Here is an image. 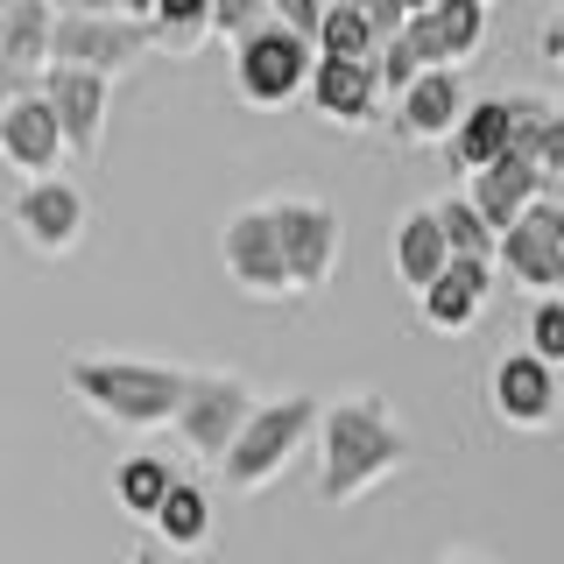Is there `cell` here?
<instances>
[{
	"label": "cell",
	"mask_w": 564,
	"mask_h": 564,
	"mask_svg": "<svg viewBox=\"0 0 564 564\" xmlns=\"http://www.w3.org/2000/svg\"><path fill=\"white\" fill-rule=\"evenodd\" d=\"M134 564H155V557H134Z\"/></svg>",
	"instance_id": "38"
},
{
	"label": "cell",
	"mask_w": 564,
	"mask_h": 564,
	"mask_svg": "<svg viewBox=\"0 0 564 564\" xmlns=\"http://www.w3.org/2000/svg\"><path fill=\"white\" fill-rule=\"evenodd\" d=\"M487 296H494V269H487V261H452V269L437 275L416 304H423V325L473 332V325H480V311H487Z\"/></svg>",
	"instance_id": "18"
},
{
	"label": "cell",
	"mask_w": 564,
	"mask_h": 564,
	"mask_svg": "<svg viewBox=\"0 0 564 564\" xmlns=\"http://www.w3.org/2000/svg\"><path fill=\"white\" fill-rule=\"evenodd\" d=\"M149 529L170 543V551H205L212 543V494L198 480H176V494L163 501V516H155Z\"/></svg>",
	"instance_id": "23"
},
{
	"label": "cell",
	"mask_w": 564,
	"mask_h": 564,
	"mask_svg": "<svg viewBox=\"0 0 564 564\" xmlns=\"http://www.w3.org/2000/svg\"><path fill=\"white\" fill-rule=\"evenodd\" d=\"M325 8H332V0H275V22L317 43V29H325Z\"/></svg>",
	"instance_id": "30"
},
{
	"label": "cell",
	"mask_w": 564,
	"mask_h": 564,
	"mask_svg": "<svg viewBox=\"0 0 564 564\" xmlns=\"http://www.w3.org/2000/svg\"><path fill=\"white\" fill-rule=\"evenodd\" d=\"M431 29H437V43H445V64H473L480 57V43H487V0H437L431 8Z\"/></svg>",
	"instance_id": "25"
},
{
	"label": "cell",
	"mask_w": 564,
	"mask_h": 564,
	"mask_svg": "<svg viewBox=\"0 0 564 564\" xmlns=\"http://www.w3.org/2000/svg\"><path fill=\"white\" fill-rule=\"evenodd\" d=\"M508 149H516V106H508V93H480L466 106V120L452 128V141H445V170L466 184V176L494 170Z\"/></svg>",
	"instance_id": "15"
},
{
	"label": "cell",
	"mask_w": 564,
	"mask_h": 564,
	"mask_svg": "<svg viewBox=\"0 0 564 564\" xmlns=\"http://www.w3.org/2000/svg\"><path fill=\"white\" fill-rule=\"evenodd\" d=\"M269 212H275L282 261H290L296 296H317L332 282V269H339V247H346L339 205H332V198H311V191H282V198H269Z\"/></svg>",
	"instance_id": "6"
},
{
	"label": "cell",
	"mask_w": 564,
	"mask_h": 564,
	"mask_svg": "<svg viewBox=\"0 0 564 564\" xmlns=\"http://www.w3.org/2000/svg\"><path fill=\"white\" fill-rule=\"evenodd\" d=\"M275 22V0H212V35L219 43H247Z\"/></svg>",
	"instance_id": "27"
},
{
	"label": "cell",
	"mask_w": 564,
	"mask_h": 564,
	"mask_svg": "<svg viewBox=\"0 0 564 564\" xmlns=\"http://www.w3.org/2000/svg\"><path fill=\"white\" fill-rule=\"evenodd\" d=\"M64 128H57V113H50V99L29 93L8 106V120H0V163L8 170H22V184L29 176H57V163H64Z\"/></svg>",
	"instance_id": "14"
},
{
	"label": "cell",
	"mask_w": 564,
	"mask_h": 564,
	"mask_svg": "<svg viewBox=\"0 0 564 564\" xmlns=\"http://www.w3.org/2000/svg\"><path fill=\"white\" fill-rule=\"evenodd\" d=\"M375 70H381V99H388V106H395V99H402V93H410V85L423 78V64L410 57V43H402V35H388V43H381Z\"/></svg>",
	"instance_id": "29"
},
{
	"label": "cell",
	"mask_w": 564,
	"mask_h": 564,
	"mask_svg": "<svg viewBox=\"0 0 564 564\" xmlns=\"http://www.w3.org/2000/svg\"><path fill=\"white\" fill-rule=\"evenodd\" d=\"M317 416H325V402L317 395H261V410L247 416L240 445L219 458V480L234 494H261L275 487L282 473H290V458L317 445Z\"/></svg>",
	"instance_id": "3"
},
{
	"label": "cell",
	"mask_w": 564,
	"mask_h": 564,
	"mask_svg": "<svg viewBox=\"0 0 564 564\" xmlns=\"http://www.w3.org/2000/svg\"><path fill=\"white\" fill-rule=\"evenodd\" d=\"M317 57H339V64H375V57H381V35H375V22H367L360 8L332 0V8H325V29H317Z\"/></svg>",
	"instance_id": "24"
},
{
	"label": "cell",
	"mask_w": 564,
	"mask_h": 564,
	"mask_svg": "<svg viewBox=\"0 0 564 564\" xmlns=\"http://www.w3.org/2000/svg\"><path fill=\"white\" fill-rule=\"evenodd\" d=\"M402 466H410V431L395 423L388 395L352 388V395L325 402V416H317V501L325 508H352Z\"/></svg>",
	"instance_id": "1"
},
{
	"label": "cell",
	"mask_w": 564,
	"mask_h": 564,
	"mask_svg": "<svg viewBox=\"0 0 564 564\" xmlns=\"http://www.w3.org/2000/svg\"><path fill=\"white\" fill-rule=\"evenodd\" d=\"M50 50H57V8L50 0H14L8 22H0V64L22 70V78H43Z\"/></svg>",
	"instance_id": "20"
},
{
	"label": "cell",
	"mask_w": 564,
	"mask_h": 564,
	"mask_svg": "<svg viewBox=\"0 0 564 564\" xmlns=\"http://www.w3.org/2000/svg\"><path fill=\"white\" fill-rule=\"evenodd\" d=\"M557 106H564V93H557Z\"/></svg>",
	"instance_id": "39"
},
{
	"label": "cell",
	"mask_w": 564,
	"mask_h": 564,
	"mask_svg": "<svg viewBox=\"0 0 564 564\" xmlns=\"http://www.w3.org/2000/svg\"><path fill=\"white\" fill-rule=\"evenodd\" d=\"M431 212H437V226H445L452 261H487V269H494V254H501V234H494L480 212H473L466 191H445V198H431Z\"/></svg>",
	"instance_id": "22"
},
{
	"label": "cell",
	"mask_w": 564,
	"mask_h": 564,
	"mask_svg": "<svg viewBox=\"0 0 564 564\" xmlns=\"http://www.w3.org/2000/svg\"><path fill=\"white\" fill-rule=\"evenodd\" d=\"M8 226L22 234V247H35L43 261H57V254H78L85 247L93 205H85V191L70 184V176H29L8 205Z\"/></svg>",
	"instance_id": "9"
},
{
	"label": "cell",
	"mask_w": 564,
	"mask_h": 564,
	"mask_svg": "<svg viewBox=\"0 0 564 564\" xmlns=\"http://www.w3.org/2000/svg\"><path fill=\"white\" fill-rule=\"evenodd\" d=\"M155 8H163V0H120V14H128V22H141V29L155 22Z\"/></svg>",
	"instance_id": "34"
},
{
	"label": "cell",
	"mask_w": 564,
	"mask_h": 564,
	"mask_svg": "<svg viewBox=\"0 0 564 564\" xmlns=\"http://www.w3.org/2000/svg\"><path fill=\"white\" fill-rule=\"evenodd\" d=\"M311 70H317V43L282 22L234 43V93L247 106H290L296 93H311Z\"/></svg>",
	"instance_id": "8"
},
{
	"label": "cell",
	"mask_w": 564,
	"mask_h": 564,
	"mask_svg": "<svg viewBox=\"0 0 564 564\" xmlns=\"http://www.w3.org/2000/svg\"><path fill=\"white\" fill-rule=\"evenodd\" d=\"M311 106L332 120V128H375V120H381V70L375 64L317 57V70H311Z\"/></svg>",
	"instance_id": "17"
},
{
	"label": "cell",
	"mask_w": 564,
	"mask_h": 564,
	"mask_svg": "<svg viewBox=\"0 0 564 564\" xmlns=\"http://www.w3.org/2000/svg\"><path fill=\"white\" fill-rule=\"evenodd\" d=\"M437 8V0H402V14H431Z\"/></svg>",
	"instance_id": "36"
},
{
	"label": "cell",
	"mask_w": 564,
	"mask_h": 564,
	"mask_svg": "<svg viewBox=\"0 0 564 564\" xmlns=\"http://www.w3.org/2000/svg\"><path fill=\"white\" fill-rule=\"evenodd\" d=\"M487 402H494V416H501L508 431H551L557 410H564L557 367H543L529 346L501 352V360H494V375H487Z\"/></svg>",
	"instance_id": "12"
},
{
	"label": "cell",
	"mask_w": 564,
	"mask_h": 564,
	"mask_svg": "<svg viewBox=\"0 0 564 564\" xmlns=\"http://www.w3.org/2000/svg\"><path fill=\"white\" fill-rule=\"evenodd\" d=\"M64 388L85 416L113 423V431H170L184 410L191 367L170 360H128V352H78L64 367Z\"/></svg>",
	"instance_id": "2"
},
{
	"label": "cell",
	"mask_w": 564,
	"mask_h": 564,
	"mask_svg": "<svg viewBox=\"0 0 564 564\" xmlns=\"http://www.w3.org/2000/svg\"><path fill=\"white\" fill-rule=\"evenodd\" d=\"M35 93H43L50 113H57L64 149L78 155V163H93L99 141H106V113H113V78H99V70H70V64H50L43 78H35Z\"/></svg>",
	"instance_id": "11"
},
{
	"label": "cell",
	"mask_w": 564,
	"mask_h": 564,
	"mask_svg": "<svg viewBox=\"0 0 564 564\" xmlns=\"http://www.w3.org/2000/svg\"><path fill=\"white\" fill-rule=\"evenodd\" d=\"M388 254H395V275L410 282L416 296L431 290V282L452 269V247H445V226H437V212H431V205L402 212V219H395V240H388Z\"/></svg>",
	"instance_id": "19"
},
{
	"label": "cell",
	"mask_w": 564,
	"mask_h": 564,
	"mask_svg": "<svg viewBox=\"0 0 564 564\" xmlns=\"http://www.w3.org/2000/svg\"><path fill=\"white\" fill-rule=\"evenodd\" d=\"M219 269H226V282H234L240 296H254V304H282V296H296L269 198H261V205H240L234 219L219 226Z\"/></svg>",
	"instance_id": "7"
},
{
	"label": "cell",
	"mask_w": 564,
	"mask_h": 564,
	"mask_svg": "<svg viewBox=\"0 0 564 564\" xmlns=\"http://www.w3.org/2000/svg\"><path fill=\"white\" fill-rule=\"evenodd\" d=\"M543 57L564 64V14H551V22H543Z\"/></svg>",
	"instance_id": "33"
},
{
	"label": "cell",
	"mask_w": 564,
	"mask_h": 564,
	"mask_svg": "<svg viewBox=\"0 0 564 564\" xmlns=\"http://www.w3.org/2000/svg\"><path fill=\"white\" fill-rule=\"evenodd\" d=\"M149 29H155V43H163V50L191 57V50H198L205 35H212V0H163Z\"/></svg>",
	"instance_id": "26"
},
{
	"label": "cell",
	"mask_w": 564,
	"mask_h": 564,
	"mask_svg": "<svg viewBox=\"0 0 564 564\" xmlns=\"http://www.w3.org/2000/svg\"><path fill=\"white\" fill-rule=\"evenodd\" d=\"M176 480H184V473H176L163 452H128L106 487H113V501L128 508L134 522H155V516H163V501L176 494Z\"/></svg>",
	"instance_id": "21"
},
{
	"label": "cell",
	"mask_w": 564,
	"mask_h": 564,
	"mask_svg": "<svg viewBox=\"0 0 564 564\" xmlns=\"http://www.w3.org/2000/svg\"><path fill=\"white\" fill-rule=\"evenodd\" d=\"M254 410H261V395L247 388V375H234V367H191L184 410H176L170 431L184 437L191 458H212V466H219V458L240 445V431H247Z\"/></svg>",
	"instance_id": "4"
},
{
	"label": "cell",
	"mask_w": 564,
	"mask_h": 564,
	"mask_svg": "<svg viewBox=\"0 0 564 564\" xmlns=\"http://www.w3.org/2000/svg\"><path fill=\"white\" fill-rule=\"evenodd\" d=\"M57 14H120V0H50Z\"/></svg>",
	"instance_id": "31"
},
{
	"label": "cell",
	"mask_w": 564,
	"mask_h": 564,
	"mask_svg": "<svg viewBox=\"0 0 564 564\" xmlns=\"http://www.w3.org/2000/svg\"><path fill=\"white\" fill-rule=\"evenodd\" d=\"M22 93H29V78H22V70H0V120H8V106L22 99Z\"/></svg>",
	"instance_id": "32"
},
{
	"label": "cell",
	"mask_w": 564,
	"mask_h": 564,
	"mask_svg": "<svg viewBox=\"0 0 564 564\" xmlns=\"http://www.w3.org/2000/svg\"><path fill=\"white\" fill-rule=\"evenodd\" d=\"M8 8H14V0H0V22H8Z\"/></svg>",
	"instance_id": "37"
},
{
	"label": "cell",
	"mask_w": 564,
	"mask_h": 564,
	"mask_svg": "<svg viewBox=\"0 0 564 564\" xmlns=\"http://www.w3.org/2000/svg\"><path fill=\"white\" fill-rule=\"evenodd\" d=\"M543 184H551V176H543L536 163H529V155H516L508 149L501 163L494 170H480V176H466V198H473V212H480V219L494 226V234H508V226H522V212L543 198Z\"/></svg>",
	"instance_id": "16"
},
{
	"label": "cell",
	"mask_w": 564,
	"mask_h": 564,
	"mask_svg": "<svg viewBox=\"0 0 564 564\" xmlns=\"http://www.w3.org/2000/svg\"><path fill=\"white\" fill-rule=\"evenodd\" d=\"M149 50H155V29L128 22V14H57V50H50V64L120 78V70L134 57H149Z\"/></svg>",
	"instance_id": "10"
},
{
	"label": "cell",
	"mask_w": 564,
	"mask_h": 564,
	"mask_svg": "<svg viewBox=\"0 0 564 564\" xmlns=\"http://www.w3.org/2000/svg\"><path fill=\"white\" fill-rule=\"evenodd\" d=\"M494 275H508L536 304L543 296H564V184H543V198L522 212V226L501 234Z\"/></svg>",
	"instance_id": "5"
},
{
	"label": "cell",
	"mask_w": 564,
	"mask_h": 564,
	"mask_svg": "<svg viewBox=\"0 0 564 564\" xmlns=\"http://www.w3.org/2000/svg\"><path fill=\"white\" fill-rule=\"evenodd\" d=\"M437 564H494V557H480V551H445Z\"/></svg>",
	"instance_id": "35"
},
{
	"label": "cell",
	"mask_w": 564,
	"mask_h": 564,
	"mask_svg": "<svg viewBox=\"0 0 564 564\" xmlns=\"http://www.w3.org/2000/svg\"><path fill=\"white\" fill-rule=\"evenodd\" d=\"M466 78L458 70H423L410 93L395 99V113H388V141H452V128L466 120Z\"/></svg>",
	"instance_id": "13"
},
{
	"label": "cell",
	"mask_w": 564,
	"mask_h": 564,
	"mask_svg": "<svg viewBox=\"0 0 564 564\" xmlns=\"http://www.w3.org/2000/svg\"><path fill=\"white\" fill-rule=\"evenodd\" d=\"M522 346L536 352L543 367H564V296H543V304L529 311V325H522Z\"/></svg>",
	"instance_id": "28"
}]
</instances>
